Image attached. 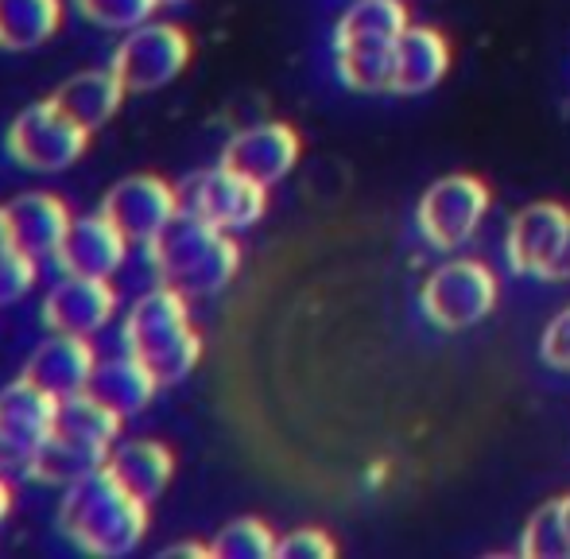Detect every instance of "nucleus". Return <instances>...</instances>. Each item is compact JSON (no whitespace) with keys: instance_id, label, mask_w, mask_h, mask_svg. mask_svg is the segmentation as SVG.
<instances>
[{"instance_id":"f257e3e1","label":"nucleus","mask_w":570,"mask_h":559,"mask_svg":"<svg viewBox=\"0 0 570 559\" xmlns=\"http://www.w3.org/2000/svg\"><path fill=\"white\" fill-rule=\"evenodd\" d=\"M59 532L86 556L117 559L140 548L148 532V501L128 493L106 470L67 486L59 501Z\"/></svg>"},{"instance_id":"f03ea898","label":"nucleus","mask_w":570,"mask_h":559,"mask_svg":"<svg viewBox=\"0 0 570 559\" xmlns=\"http://www.w3.org/2000/svg\"><path fill=\"white\" fill-rule=\"evenodd\" d=\"M120 342H125V354H132L159 385L183 381L203 357V339L190 323L187 295H179L167 284L144 292L125 311Z\"/></svg>"},{"instance_id":"7ed1b4c3","label":"nucleus","mask_w":570,"mask_h":559,"mask_svg":"<svg viewBox=\"0 0 570 559\" xmlns=\"http://www.w3.org/2000/svg\"><path fill=\"white\" fill-rule=\"evenodd\" d=\"M148 261L159 284L195 300V295H218L237 276L240 249L226 229L179 210L148 245Z\"/></svg>"},{"instance_id":"20e7f679","label":"nucleus","mask_w":570,"mask_h":559,"mask_svg":"<svg viewBox=\"0 0 570 559\" xmlns=\"http://www.w3.org/2000/svg\"><path fill=\"white\" fill-rule=\"evenodd\" d=\"M86 148H90V129L70 121L51 98L16 114V121L4 133L8 159L36 175L67 171V167H75L86 156Z\"/></svg>"},{"instance_id":"39448f33","label":"nucleus","mask_w":570,"mask_h":559,"mask_svg":"<svg viewBox=\"0 0 570 559\" xmlns=\"http://www.w3.org/2000/svg\"><path fill=\"white\" fill-rule=\"evenodd\" d=\"M190 55H195V43H190V36L183 28H175V23H140L117 43L109 70L120 78V86L128 94H151L175 82L187 70Z\"/></svg>"},{"instance_id":"423d86ee","label":"nucleus","mask_w":570,"mask_h":559,"mask_svg":"<svg viewBox=\"0 0 570 559\" xmlns=\"http://www.w3.org/2000/svg\"><path fill=\"white\" fill-rule=\"evenodd\" d=\"M175 190H179L183 214L210 222V226L226 229V234L256 226L264 218V210H268V187L245 179L226 164L187 175Z\"/></svg>"},{"instance_id":"0eeeda50","label":"nucleus","mask_w":570,"mask_h":559,"mask_svg":"<svg viewBox=\"0 0 570 559\" xmlns=\"http://www.w3.org/2000/svg\"><path fill=\"white\" fill-rule=\"evenodd\" d=\"M423 311L443 331H465L481 323L497 303V276L481 261H451L435 268L420 295Z\"/></svg>"},{"instance_id":"6e6552de","label":"nucleus","mask_w":570,"mask_h":559,"mask_svg":"<svg viewBox=\"0 0 570 559\" xmlns=\"http://www.w3.org/2000/svg\"><path fill=\"white\" fill-rule=\"evenodd\" d=\"M489 210V187L473 175H446L431 183L428 195L420 198V234L435 249H458L473 237Z\"/></svg>"},{"instance_id":"1a4fd4ad","label":"nucleus","mask_w":570,"mask_h":559,"mask_svg":"<svg viewBox=\"0 0 570 559\" xmlns=\"http://www.w3.org/2000/svg\"><path fill=\"white\" fill-rule=\"evenodd\" d=\"M101 214L128 237V245L148 249L159 229L179 214V190L159 175H128L101 198Z\"/></svg>"},{"instance_id":"9d476101","label":"nucleus","mask_w":570,"mask_h":559,"mask_svg":"<svg viewBox=\"0 0 570 559\" xmlns=\"http://www.w3.org/2000/svg\"><path fill=\"white\" fill-rule=\"evenodd\" d=\"M117 315V287L101 276H67L47 287L39 303V318L55 334H78L94 339L101 326H109Z\"/></svg>"},{"instance_id":"9b49d317","label":"nucleus","mask_w":570,"mask_h":559,"mask_svg":"<svg viewBox=\"0 0 570 559\" xmlns=\"http://www.w3.org/2000/svg\"><path fill=\"white\" fill-rule=\"evenodd\" d=\"M59 401L31 381H12L0 389V470H23L55 428Z\"/></svg>"},{"instance_id":"f8f14e48","label":"nucleus","mask_w":570,"mask_h":559,"mask_svg":"<svg viewBox=\"0 0 570 559\" xmlns=\"http://www.w3.org/2000/svg\"><path fill=\"white\" fill-rule=\"evenodd\" d=\"M303 140L292 125L284 121H264L253 125V129L233 133L226 151H222V164L233 167L245 179L261 183V187H272L279 183L295 164H299Z\"/></svg>"},{"instance_id":"ddd939ff","label":"nucleus","mask_w":570,"mask_h":559,"mask_svg":"<svg viewBox=\"0 0 570 559\" xmlns=\"http://www.w3.org/2000/svg\"><path fill=\"white\" fill-rule=\"evenodd\" d=\"M94 370H98V354L86 339L78 334H47L31 357L23 362V381H31L36 389H43L55 401H67V396L86 393Z\"/></svg>"},{"instance_id":"4468645a","label":"nucleus","mask_w":570,"mask_h":559,"mask_svg":"<svg viewBox=\"0 0 570 559\" xmlns=\"http://www.w3.org/2000/svg\"><path fill=\"white\" fill-rule=\"evenodd\" d=\"M128 257V237L120 234L106 214H86V218H75L62 237L59 253H55V265L67 276H117V268L125 265Z\"/></svg>"},{"instance_id":"2eb2a0df","label":"nucleus","mask_w":570,"mask_h":559,"mask_svg":"<svg viewBox=\"0 0 570 559\" xmlns=\"http://www.w3.org/2000/svg\"><path fill=\"white\" fill-rule=\"evenodd\" d=\"M4 214H8V229H12L16 249L36 261H55L70 222H75L67 203L47 195V190H23L12 203H4Z\"/></svg>"},{"instance_id":"dca6fc26","label":"nucleus","mask_w":570,"mask_h":559,"mask_svg":"<svg viewBox=\"0 0 570 559\" xmlns=\"http://www.w3.org/2000/svg\"><path fill=\"white\" fill-rule=\"evenodd\" d=\"M570 226V214L559 203H535L512 218L509 226V265L520 276H540L548 261L556 257L559 242H563Z\"/></svg>"},{"instance_id":"f3484780","label":"nucleus","mask_w":570,"mask_h":559,"mask_svg":"<svg viewBox=\"0 0 570 559\" xmlns=\"http://www.w3.org/2000/svg\"><path fill=\"white\" fill-rule=\"evenodd\" d=\"M101 470L140 501H156L175 474V454L159 439H128V443H117L109 451Z\"/></svg>"},{"instance_id":"a211bd4d","label":"nucleus","mask_w":570,"mask_h":559,"mask_svg":"<svg viewBox=\"0 0 570 559\" xmlns=\"http://www.w3.org/2000/svg\"><path fill=\"white\" fill-rule=\"evenodd\" d=\"M407 31V8L400 0H357L338 20L334 51H392Z\"/></svg>"},{"instance_id":"6ab92c4d","label":"nucleus","mask_w":570,"mask_h":559,"mask_svg":"<svg viewBox=\"0 0 570 559\" xmlns=\"http://www.w3.org/2000/svg\"><path fill=\"white\" fill-rule=\"evenodd\" d=\"M125 94L128 90L120 86V78L106 67V70H82V75L67 78V82L51 94V101L70 117V121H78L82 129L94 133V129H101V125L114 121Z\"/></svg>"},{"instance_id":"aec40b11","label":"nucleus","mask_w":570,"mask_h":559,"mask_svg":"<svg viewBox=\"0 0 570 559\" xmlns=\"http://www.w3.org/2000/svg\"><path fill=\"white\" fill-rule=\"evenodd\" d=\"M156 389H164V385H159V381L151 377V373L144 370L132 354H125V357L98 362V370H94L86 393H90L94 401L106 404V409H114L117 416L128 420V416H136V412L148 409L151 396H156Z\"/></svg>"},{"instance_id":"412c9836","label":"nucleus","mask_w":570,"mask_h":559,"mask_svg":"<svg viewBox=\"0 0 570 559\" xmlns=\"http://www.w3.org/2000/svg\"><path fill=\"white\" fill-rule=\"evenodd\" d=\"M106 459H109V451H98V447H86V443H78V439H67V435H59V431H51V435L39 443V451L28 459L23 474L39 486H62V490H67V486L98 474V470L106 467Z\"/></svg>"},{"instance_id":"4be33fe9","label":"nucleus","mask_w":570,"mask_h":559,"mask_svg":"<svg viewBox=\"0 0 570 559\" xmlns=\"http://www.w3.org/2000/svg\"><path fill=\"white\" fill-rule=\"evenodd\" d=\"M451 67V47L439 31L407 28L396 43V86L392 94H428Z\"/></svg>"},{"instance_id":"5701e85b","label":"nucleus","mask_w":570,"mask_h":559,"mask_svg":"<svg viewBox=\"0 0 570 559\" xmlns=\"http://www.w3.org/2000/svg\"><path fill=\"white\" fill-rule=\"evenodd\" d=\"M62 28V0H0V51H36Z\"/></svg>"},{"instance_id":"b1692460","label":"nucleus","mask_w":570,"mask_h":559,"mask_svg":"<svg viewBox=\"0 0 570 559\" xmlns=\"http://www.w3.org/2000/svg\"><path fill=\"white\" fill-rule=\"evenodd\" d=\"M120 423H125V416H117L114 409L94 401L90 393H78V396L59 401L51 431H59V435H67V439H78V443H86V447H98V451H114Z\"/></svg>"},{"instance_id":"393cba45","label":"nucleus","mask_w":570,"mask_h":559,"mask_svg":"<svg viewBox=\"0 0 570 559\" xmlns=\"http://www.w3.org/2000/svg\"><path fill=\"white\" fill-rule=\"evenodd\" d=\"M520 556L524 559H570V524H567L563 498L548 501V506L528 521L524 540H520Z\"/></svg>"},{"instance_id":"a878e982","label":"nucleus","mask_w":570,"mask_h":559,"mask_svg":"<svg viewBox=\"0 0 570 559\" xmlns=\"http://www.w3.org/2000/svg\"><path fill=\"white\" fill-rule=\"evenodd\" d=\"M276 545L279 540L272 537L268 524L256 517H240L214 537L210 552L214 559H276Z\"/></svg>"},{"instance_id":"bb28decb","label":"nucleus","mask_w":570,"mask_h":559,"mask_svg":"<svg viewBox=\"0 0 570 559\" xmlns=\"http://www.w3.org/2000/svg\"><path fill=\"white\" fill-rule=\"evenodd\" d=\"M70 4L86 23L106 31H132L156 12V0H70Z\"/></svg>"},{"instance_id":"cd10ccee","label":"nucleus","mask_w":570,"mask_h":559,"mask_svg":"<svg viewBox=\"0 0 570 559\" xmlns=\"http://www.w3.org/2000/svg\"><path fill=\"white\" fill-rule=\"evenodd\" d=\"M39 280V261L28 257V253L12 249L8 257H0V307H8V303L23 300V295L36 287Z\"/></svg>"},{"instance_id":"c85d7f7f","label":"nucleus","mask_w":570,"mask_h":559,"mask_svg":"<svg viewBox=\"0 0 570 559\" xmlns=\"http://www.w3.org/2000/svg\"><path fill=\"white\" fill-rule=\"evenodd\" d=\"M338 545L323 529H295L276 545V559H334Z\"/></svg>"},{"instance_id":"c756f323","label":"nucleus","mask_w":570,"mask_h":559,"mask_svg":"<svg viewBox=\"0 0 570 559\" xmlns=\"http://www.w3.org/2000/svg\"><path fill=\"white\" fill-rule=\"evenodd\" d=\"M543 362L559 373H570V307L563 315H556L543 331Z\"/></svg>"},{"instance_id":"7c9ffc66","label":"nucleus","mask_w":570,"mask_h":559,"mask_svg":"<svg viewBox=\"0 0 570 559\" xmlns=\"http://www.w3.org/2000/svg\"><path fill=\"white\" fill-rule=\"evenodd\" d=\"M540 280H548V284H563V280H570V226H567L563 242H559L556 257H551L548 268L540 273Z\"/></svg>"},{"instance_id":"2f4dec72","label":"nucleus","mask_w":570,"mask_h":559,"mask_svg":"<svg viewBox=\"0 0 570 559\" xmlns=\"http://www.w3.org/2000/svg\"><path fill=\"white\" fill-rule=\"evenodd\" d=\"M187 556H195V559H214L210 545H171V548H164V552H159V559H187Z\"/></svg>"},{"instance_id":"473e14b6","label":"nucleus","mask_w":570,"mask_h":559,"mask_svg":"<svg viewBox=\"0 0 570 559\" xmlns=\"http://www.w3.org/2000/svg\"><path fill=\"white\" fill-rule=\"evenodd\" d=\"M12 249H16L12 229H8V214H4V206H0V257H8Z\"/></svg>"},{"instance_id":"72a5a7b5","label":"nucleus","mask_w":570,"mask_h":559,"mask_svg":"<svg viewBox=\"0 0 570 559\" xmlns=\"http://www.w3.org/2000/svg\"><path fill=\"white\" fill-rule=\"evenodd\" d=\"M8 513H12V486L0 478V524L8 521Z\"/></svg>"},{"instance_id":"f704fd0d","label":"nucleus","mask_w":570,"mask_h":559,"mask_svg":"<svg viewBox=\"0 0 570 559\" xmlns=\"http://www.w3.org/2000/svg\"><path fill=\"white\" fill-rule=\"evenodd\" d=\"M175 4H183V0H156V8H175Z\"/></svg>"},{"instance_id":"c9c22d12","label":"nucleus","mask_w":570,"mask_h":559,"mask_svg":"<svg viewBox=\"0 0 570 559\" xmlns=\"http://www.w3.org/2000/svg\"><path fill=\"white\" fill-rule=\"evenodd\" d=\"M563 509H567V524H570V498H563Z\"/></svg>"}]
</instances>
